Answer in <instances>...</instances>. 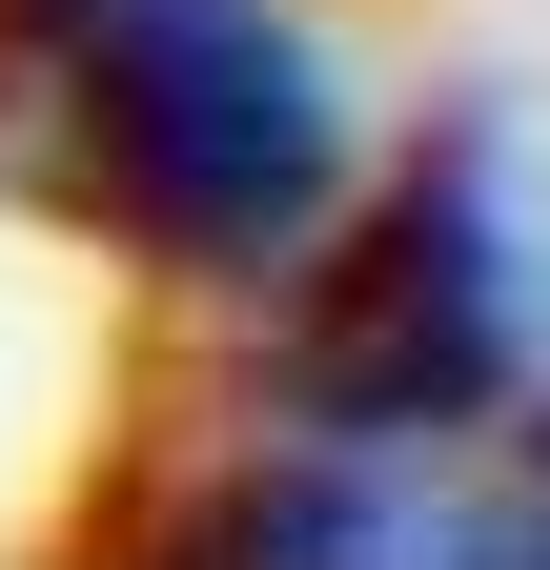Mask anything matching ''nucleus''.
Wrapping results in <instances>:
<instances>
[{
    "instance_id": "obj_1",
    "label": "nucleus",
    "mask_w": 550,
    "mask_h": 570,
    "mask_svg": "<svg viewBox=\"0 0 550 570\" xmlns=\"http://www.w3.org/2000/svg\"><path fill=\"white\" fill-rule=\"evenodd\" d=\"M21 41H41V102L122 245H164L184 285H265L326 245L347 122L265 0H21Z\"/></svg>"
},
{
    "instance_id": "obj_2",
    "label": "nucleus",
    "mask_w": 550,
    "mask_h": 570,
    "mask_svg": "<svg viewBox=\"0 0 550 570\" xmlns=\"http://www.w3.org/2000/svg\"><path fill=\"white\" fill-rule=\"evenodd\" d=\"M530 346V265H510V184L490 142H429L347 265H306V428H347V449H429V428H469L510 387Z\"/></svg>"
},
{
    "instance_id": "obj_3",
    "label": "nucleus",
    "mask_w": 550,
    "mask_h": 570,
    "mask_svg": "<svg viewBox=\"0 0 550 570\" xmlns=\"http://www.w3.org/2000/svg\"><path fill=\"white\" fill-rule=\"evenodd\" d=\"M367 570H550V449L490 510H367Z\"/></svg>"
}]
</instances>
